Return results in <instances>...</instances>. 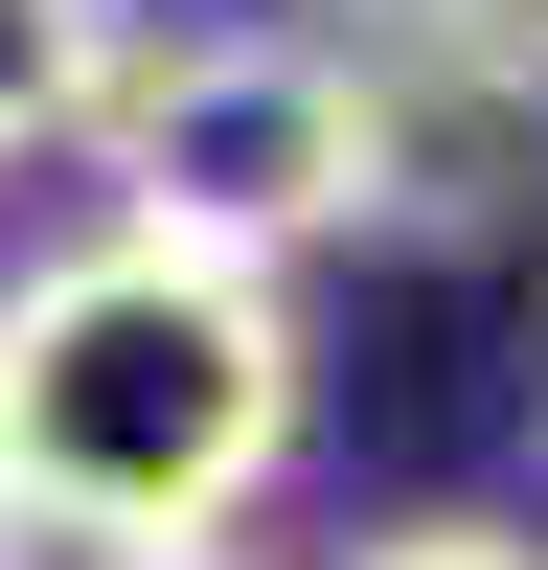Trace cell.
Returning <instances> with one entry per match:
<instances>
[{
	"label": "cell",
	"instance_id": "obj_7",
	"mask_svg": "<svg viewBox=\"0 0 548 570\" xmlns=\"http://www.w3.org/2000/svg\"><path fill=\"white\" fill-rule=\"evenodd\" d=\"M23 548H46V525H23V480H0V570H23Z\"/></svg>",
	"mask_w": 548,
	"mask_h": 570
},
{
	"label": "cell",
	"instance_id": "obj_4",
	"mask_svg": "<svg viewBox=\"0 0 548 570\" xmlns=\"http://www.w3.org/2000/svg\"><path fill=\"white\" fill-rule=\"evenodd\" d=\"M343 570H548L526 525H389V548H343Z\"/></svg>",
	"mask_w": 548,
	"mask_h": 570
},
{
	"label": "cell",
	"instance_id": "obj_6",
	"mask_svg": "<svg viewBox=\"0 0 548 570\" xmlns=\"http://www.w3.org/2000/svg\"><path fill=\"white\" fill-rule=\"evenodd\" d=\"M91 570H252V548H91Z\"/></svg>",
	"mask_w": 548,
	"mask_h": 570
},
{
	"label": "cell",
	"instance_id": "obj_2",
	"mask_svg": "<svg viewBox=\"0 0 548 570\" xmlns=\"http://www.w3.org/2000/svg\"><path fill=\"white\" fill-rule=\"evenodd\" d=\"M115 228H183L228 274H297L343 228H389V115L320 23H206V46H137L115 69Z\"/></svg>",
	"mask_w": 548,
	"mask_h": 570
},
{
	"label": "cell",
	"instance_id": "obj_5",
	"mask_svg": "<svg viewBox=\"0 0 548 570\" xmlns=\"http://www.w3.org/2000/svg\"><path fill=\"white\" fill-rule=\"evenodd\" d=\"M480 23H502V69H526V91H548V0H480Z\"/></svg>",
	"mask_w": 548,
	"mask_h": 570
},
{
	"label": "cell",
	"instance_id": "obj_1",
	"mask_svg": "<svg viewBox=\"0 0 548 570\" xmlns=\"http://www.w3.org/2000/svg\"><path fill=\"white\" fill-rule=\"evenodd\" d=\"M297 297L183 228H91V252L0 274V480L46 548H228L297 480Z\"/></svg>",
	"mask_w": 548,
	"mask_h": 570
},
{
	"label": "cell",
	"instance_id": "obj_3",
	"mask_svg": "<svg viewBox=\"0 0 548 570\" xmlns=\"http://www.w3.org/2000/svg\"><path fill=\"white\" fill-rule=\"evenodd\" d=\"M115 69H137L115 0H0V160H69V137L115 115Z\"/></svg>",
	"mask_w": 548,
	"mask_h": 570
}]
</instances>
